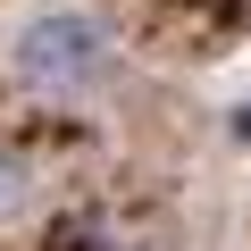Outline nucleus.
Returning <instances> with one entry per match:
<instances>
[{
  "mask_svg": "<svg viewBox=\"0 0 251 251\" xmlns=\"http://www.w3.org/2000/svg\"><path fill=\"white\" fill-rule=\"evenodd\" d=\"M9 67H17V84L34 100H92L109 84V67H117V42H109V25L92 9H42V17L17 25Z\"/></svg>",
  "mask_w": 251,
  "mask_h": 251,
  "instance_id": "obj_1",
  "label": "nucleus"
},
{
  "mask_svg": "<svg viewBox=\"0 0 251 251\" xmlns=\"http://www.w3.org/2000/svg\"><path fill=\"white\" fill-rule=\"evenodd\" d=\"M25 201H34V168H25V151H9V143H0V226H9V218H25Z\"/></svg>",
  "mask_w": 251,
  "mask_h": 251,
  "instance_id": "obj_2",
  "label": "nucleus"
},
{
  "mask_svg": "<svg viewBox=\"0 0 251 251\" xmlns=\"http://www.w3.org/2000/svg\"><path fill=\"white\" fill-rule=\"evenodd\" d=\"M234 143H251V100H243V109H234Z\"/></svg>",
  "mask_w": 251,
  "mask_h": 251,
  "instance_id": "obj_3",
  "label": "nucleus"
}]
</instances>
